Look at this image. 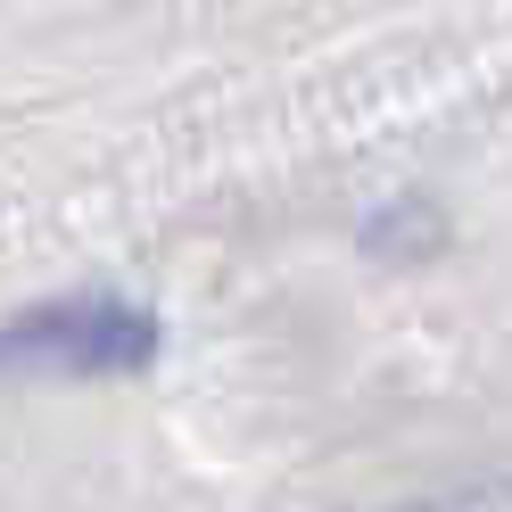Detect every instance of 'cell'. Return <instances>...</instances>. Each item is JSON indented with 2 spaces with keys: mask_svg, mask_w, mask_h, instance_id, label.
Returning <instances> with one entry per match:
<instances>
[{
  "mask_svg": "<svg viewBox=\"0 0 512 512\" xmlns=\"http://www.w3.org/2000/svg\"><path fill=\"white\" fill-rule=\"evenodd\" d=\"M149 323L141 314H124V306H50V314H34V323L17 331V347H34V356H50V364H141L149 356Z\"/></svg>",
  "mask_w": 512,
  "mask_h": 512,
  "instance_id": "1",
  "label": "cell"
}]
</instances>
